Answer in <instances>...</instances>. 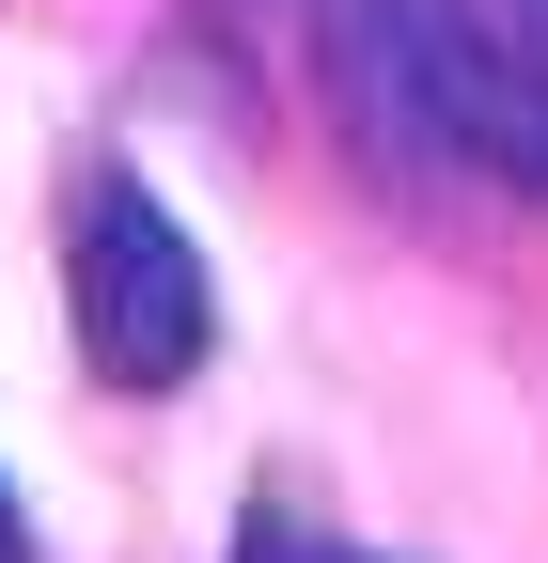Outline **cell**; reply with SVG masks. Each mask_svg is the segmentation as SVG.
<instances>
[{"instance_id": "3", "label": "cell", "mask_w": 548, "mask_h": 563, "mask_svg": "<svg viewBox=\"0 0 548 563\" xmlns=\"http://www.w3.org/2000/svg\"><path fill=\"white\" fill-rule=\"evenodd\" d=\"M502 110H517V188H548V0H502Z\"/></svg>"}, {"instance_id": "2", "label": "cell", "mask_w": 548, "mask_h": 563, "mask_svg": "<svg viewBox=\"0 0 548 563\" xmlns=\"http://www.w3.org/2000/svg\"><path fill=\"white\" fill-rule=\"evenodd\" d=\"M63 298H79V361L110 376V391H188V361H204V251H188V220L157 188H125V173H95L79 188V251H63Z\"/></svg>"}, {"instance_id": "1", "label": "cell", "mask_w": 548, "mask_h": 563, "mask_svg": "<svg viewBox=\"0 0 548 563\" xmlns=\"http://www.w3.org/2000/svg\"><path fill=\"white\" fill-rule=\"evenodd\" d=\"M329 79H346L361 141L392 173H517V110H502V32L470 0H329Z\"/></svg>"}, {"instance_id": "4", "label": "cell", "mask_w": 548, "mask_h": 563, "mask_svg": "<svg viewBox=\"0 0 548 563\" xmlns=\"http://www.w3.org/2000/svg\"><path fill=\"white\" fill-rule=\"evenodd\" d=\"M0 563H32V548H17V501H0Z\"/></svg>"}]
</instances>
